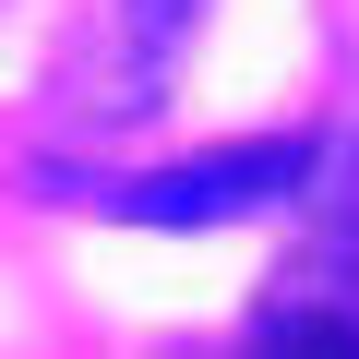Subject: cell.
<instances>
[{
    "label": "cell",
    "mask_w": 359,
    "mask_h": 359,
    "mask_svg": "<svg viewBox=\"0 0 359 359\" xmlns=\"http://www.w3.org/2000/svg\"><path fill=\"white\" fill-rule=\"evenodd\" d=\"M228 359H359V287L347 276H276V299L252 311V335Z\"/></svg>",
    "instance_id": "obj_2"
},
{
    "label": "cell",
    "mask_w": 359,
    "mask_h": 359,
    "mask_svg": "<svg viewBox=\"0 0 359 359\" xmlns=\"http://www.w3.org/2000/svg\"><path fill=\"white\" fill-rule=\"evenodd\" d=\"M323 180V144L299 132H264V144H216V156H180V168H144V180H72L96 216H132V228H240V216H276Z\"/></svg>",
    "instance_id": "obj_1"
}]
</instances>
